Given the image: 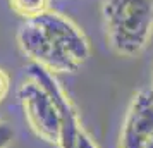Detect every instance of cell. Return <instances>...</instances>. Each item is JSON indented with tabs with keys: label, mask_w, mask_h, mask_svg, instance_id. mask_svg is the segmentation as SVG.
Masks as SVG:
<instances>
[{
	"label": "cell",
	"mask_w": 153,
	"mask_h": 148,
	"mask_svg": "<svg viewBox=\"0 0 153 148\" xmlns=\"http://www.w3.org/2000/svg\"><path fill=\"white\" fill-rule=\"evenodd\" d=\"M17 42L31 64L52 74L76 72L90 57L84 33L67 16L55 10L24 21L17 31Z\"/></svg>",
	"instance_id": "obj_1"
},
{
	"label": "cell",
	"mask_w": 153,
	"mask_h": 148,
	"mask_svg": "<svg viewBox=\"0 0 153 148\" xmlns=\"http://www.w3.org/2000/svg\"><path fill=\"white\" fill-rule=\"evenodd\" d=\"M105 35L120 57H136L153 35V0H105L102 5Z\"/></svg>",
	"instance_id": "obj_2"
},
{
	"label": "cell",
	"mask_w": 153,
	"mask_h": 148,
	"mask_svg": "<svg viewBox=\"0 0 153 148\" xmlns=\"http://www.w3.org/2000/svg\"><path fill=\"white\" fill-rule=\"evenodd\" d=\"M17 98L21 102L29 129L40 140L59 145L62 117L53 95L40 81L28 76V79H24L17 88Z\"/></svg>",
	"instance_id": "obj_3"
},
{
	"label": "cell",
	"mask_w": 153,
	"mask_h": 148,
	"mask_svg": "<svg viewBox=\"0 0 153 148\" xmlns=\"http://www.w3.org/2000/svg\"><path fill=\"white\" fill-rule=\"evenodd\" d=\"M153 138V90L134 93L120 127L117 148H143Z\"/></svg>",
	"instance_id": "obj_4"
},
{
	"label": "cell",
	"mask_w": 153,
	"mask_h": 148,
	"mask_svg": "<svg viewBox=\"0 0 153 148\" xmlns=\"http://www.w3.org/2000/svg\"><path fill=\"white\" fill-rule=\"evenodd\" d=\"M9 4H10V9L16 14L24 17L26 21L35 19L38 16H42L43 12L50 10V0H9Z\"/></svg>",
	"instance_id": "obj_5"
},
{
	"label": "cell",
	"mask_w": 153,
	"mask_h": 148,
	"mask_svg": "<svg viewBox=\"0 0 153 148\" xmlns=\"http://www.w3.org/2000/svg\"><path fill=\"white\" fill-rule=\"evenodd\" d=\"M14 141V127L10 122L0 119V148H9Z\"/></svg>",
	"instance_id": "obj_6"
},
{
	"label": "cell",
	"mask_w": 153,
	"mask_h": 148,
	"mask_svg": "<svg viewBox=\"0 0 153 148\" xmlns=\"http://www.w3.org/2000/svg\"><path fill=\"white\" fill-rule=\"evenodd\" d=\"M9 90H10V78L4 69H0V103L7 97Z\"/></svg>",
	"instance_id": "obj_7"
},
{
	"label": "cell",
	"mask_w": 153,
	"mask_h": 148,
	"mask_svg": "<svg viewBox=\"0 0 153 148\" xmlns=\"http://www.w3.org/2000/svg\"><path fill=\"white\" fill-rule=\"evenodd\" d=\"M76 148H98V145H97L93 140H91V136L83 129V131L79 133V138H77Z\"/></svg>",
	"instance_id": "obj_8"
},
{
	"label": "cell",
	"mask_w": 153,
	"mask_h": 148,
	"mask_svg": "<svg viewBox=\"0 0 153 148\" xmlns=\"http://www.w3.org/2000/svg\"><path fill=\"white\" fill-rule=\"evenodd\" d=\"M143 148H153V138H152L150 141H148V143H146V145H145Z\"/></svg>",
	"instance_id": "obj_9"
},
{
	"label": "cell",
	"mask_w": 153,
	"mask_h": 148,
	"mask_svg": "<svg viewBox=\"0 0 153 148\" xmlns=\"http://www.w3.org/2000/svg\"><path fill=\"white\" fill-rule=\"evenodd\" d=\"M150 88H152V90H153V78H152V86H150Z\"/></svg>",
	"instance_id": "obj_10"
}]
</instances>
